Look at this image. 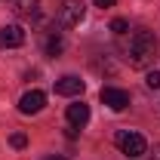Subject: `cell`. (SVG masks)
Listing matches in <instances>:
<instances>
[{
	"mask_svg": "<svg viewBox=\"0 0 160 160\" xmlns=\"http://www.w3.org/2000/svg\"><path fill=\"white\" fill-rule=\"evenodd\" d=\"M157 56V37H154V31H136L132 37H129V46H126V62H129V68H148L151 62Z\"/></svg>",
	"mask_w": 160,
	"mask_h": 160,
	"instance_id": "obj_1",
	"label": "cell"
},
{
	"mask_svg": "<svg viewBox=\"0 0 160 160\" xmlns=\"http://www.w3.org/2000/svg\"><path fill=\"white\" fill-rule=\"evenodd\" d=\"M114 145H117V148H120V151H123L129 160L142 157V154L148 151V142H145V136H142V132H132V129H120L117 136H114Z\"/></svg>",
	"mask_w": 160,
	"mask_h": 160,
	"instance_id": "obj_2",
	"label": "cell"
},
{
	"mask_svg": "<svg viewBox=\"0 0 160 160\" xmlns=\"http://www.w3.org/2000/svg\"><path fill=\"white\" fill-rule=\"evenodd\" d=\"M99 96H102V102H105L111 111H123V108L129 105V92H126V89H117V86H105Z\"/></svg>",
	"mask_w": 160,
	"mask_h": 160,
	"instance_id": "obj_3",
	"label": "cell"
},
{
	"mask_svg": "<svg viewBox=\"0 0 160 160\" xmlns=\"http://www.w3.org/2000/svg\"><path fill=\"white\" fill-rule=\"evenodd\" d=\"M83 22V3L80 0H71V3H65L59 12V25L62 28H74V25H80Z\"/></svg>",
	"mask_w": 160,
	"mask_h": 160,
	"instance_id": "obj_4",
	"label": "cell"
},
{
	"mask_svg": "<svg viewBox=\"0 0 160 160\" xmlns=\"http://www.w3.org/2000/svg\"><path fill=\"white\" fill-rule=\"evenodd\" d=\"M43 105H46V96L40 89H31L19 99V111L22 114H37V111H43Z\"/></svg>",
	"mask_w": 160,
	"mask_h": 160,
	"instance_id": "obj_5",
	"label": "cell"
},
{
	"mask_svg": "<svg viewBox=\"0 0 160 160\" xmlns=\"http://www.w3.org/2000/svg\"><path fill=\"white\" fill-rule=\"evenodd\" d=\"M25 43V31H22L19 25H6V28H0V46H6V49H16Z\"/></svg>",
	"mask_w": 160,
	"mask_h": 160,
	"instance_id": "obj_6",
	"label": "cell"
},
{
	"mask_svg": "<svg viewBox=\"0 0 160 160\" xmlns=\"http://www.w3.org/2000/svg\"><path fill=\"white\" fill-rule=\"evenodd\" d=\"M83 80L80 77H74V74H68V77H62V80H56V96H80L83 92Z\"/></svg>",
	"mask_w": 160,
	"mask_h": 160,
	"instance_id": "obj_7",
	"label": "cell"
},
{
	"mask_svg": "<svg viewBox=\"0 0 160 160\" xmlns=\"http://www.w3.org/2000/svg\"><path fill=\"white\" fill-rule=\"evenodd\" d=\"M12 12L22 19H37L40 16V0H12Z\"/></svg>",
	"mask_w": 160,
	"mask_h": 160,
	"instance_id": "obj_8",
	"label": "cell"
},
{
	"mask_svg": "<svg viewBox=\"0 0 160 160\" xmlns=\"http://www.w3.org/2000/svg\"><path fill=\"white\" fill-rule=\"evenodd\" d=\"M86 120H89V105H83V102L68 105V123L71 126H83Z\"/></svg>",
	"mask_w": 160,
	"mask_h": 160,
	"instance_id": "obj_9",
	"label": "cell"
},
{
	"mask_svg": "<svg viewBox=\"0 0 160 160\" xmlns=\"http://www.w3.org/2000/svg\"><path fill=\"white\" fill-rule=\"evenodd\" d=\"M62 49H65L62 37H49V40H46V52H49V56H59Z\"/></svg>",
	"mask_w": 160,
	"mask_h": 160,
	"instance_id": "obj_10",
	"label": "cell"
},
{
	"mask_svg": "<svg viewBox=\"0 0 160 160\" xmlns=\"http://www.w3.org/2000/svg\"><path fill=\"white\" fill-rule=\"evenodd\" d=\"M111 31H114V34H126V31H129V22L126 19H114L111 22Z\"/></svg>",
	"mask_w": 160,
	"mask_h": 160,
	"instance_id": "obj_11",
	"label": "cell"
},
{
	"mask_svg": "<svg viewBox=\"0 0 160 160\" xmlns=\"http://www.w3.org/2000/svg\"><path fill=\"white\" fill-rule=\"evenodd\" d=\"M9 145H12V148H25V145H28V136H25V132H12V136H9Z\"/></svg>",
	"mask_w": 160,
	"mask_h": 160,
	"instance_id": "obj_12",
	"label": "cell"
},
{
	"mask_svg": "<svg viewBox=\"0 0 160 160\" xmlns=\"http://www.w3.org/2000/svg\"><path fill=\"white\" fill-rule=\"evenodd\" d=\"M145 83H148V89H160V74H157V71H151V74L145 77Z\"/></svg>",
	"mask_w": 160,
	"mask_h": 160,
	"instance_id": "obj_13",
	"label": "cell"
},
{
	"mask_svg": "<svg viewBox=\"0 0 160 160\" xmlns=\"http://www.w3.org/2000/svg\"><path fill=\"white\" fill-rule=\"evenodd\" d=\"M96 6H102V9H108V6H114V0H96Z\"/></svg>",
	"mask_w": 160,
	"mask_h": 160,
	"instance_id": "obj_14",
	"label": "cell"
},
{
	"mask_svg": "<svg viewBox=\"0 0 160 160\" xmlns=\"http://www.w3.org/2000/svg\"><path fill=\"white\" fill-rule=\"evenodd\" d=\"M148 160H160V145H157V148H154V154H151V157H148Z\"/></svg>",
	"mask_w": 160,
	"mask_h": 160,
	"instance_id": "obj_15",
	"label": "cell"
},
{
	"mask_svg": "<svg viewBox=\"0 0 160 160\" xmlns=\"http://www.w3.org/2000/svg\"><path fill=\"white\" fill-rule=\"evenodd\" d=\"M46 160H65V157H59V154H52V157H46Z\"/></svg>",
	"mask_w": 160,
	"mask_h": 160,
	"instance_id": "obj_16",
	"label": "cell"
}]
</instances>
